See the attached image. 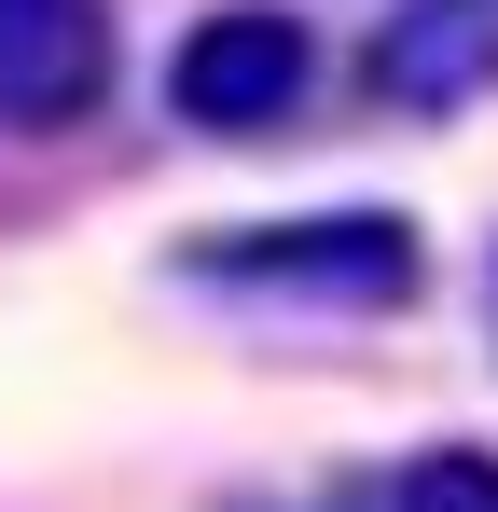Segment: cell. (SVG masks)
<instances>
[{"label":"cell","instance_id":"1","mask_svg":"<svg viewBox=\"0 0 498 512\" xmlns=\"http://www.w3.org/2000/svg\"><path fill=\"white\" fill-rule=\"evenodd\" d=\"M194 277L208 291H249V305H346V319H374V305H415V222L402 208H305V222H222V236H194Z\"/></svg>","mask_w":498,"mask_h":512},{"label":"cell","instance_id":"2","mask_svg":"<svg viewBox=\"0 0 498 512\" xmlns=\"http://www.w3.org/2000/svg\"><path fill=\"white\" fill-rule=\"evenodd\" d=\"M319 84V42H305V14H208V28H180V56H166V111L194 125V139H263V125H291Z\"/></svg>","mask_w":498,"mask_h":512},{"label":"cell","instance_id":"3","mask_svg":"<svg viewBox=\"0 0 498 512\" xmlns=\"http://www.w3.org/2000/svg\"><path fill=\"white\" fill-rule=\"evenodd\" d=\"M111 97V14L97 0H0V125H83Z\"/></svg>","mask_w":498,"mask_h":512},{"label":"cell","instance_id":"4","mask_svg":"<svg viewBox=\"0 0 498 512\" xmlns=\"http://www.w3.org/2000/svg\"><path fill=\"white\" fill-rule=\"evenodd\" d=\"M498 84V0H402L374 28V97L388 111H471Z\"/></svg>","mask_w":498,"mask_h":512},{"label":"cell","instance_id":"5","mask_svg":"<svg viewBox=\"0 0 498 512\" xmlns=\"http://www.w3.org/2000/svg\"><path fill=\"white\" fill-rule=\"evenodd\" d=\"M388 512H498V457L485 443H429L388 471Z\"/></svg>","mask_w":498,"mask_h":512},{"label":"cell","instance_id":"6","mask_svg":"<svg viewBox=\"0 0 498 512\" xmlns=\"http://www.w3.org/2000/svg\"><path fill=\"white\" fill-rule=\"evenodd\" d=\"M485 305H498V263H485Z\"/></svg>","mask_w":498,"mask_h":512}]
</instances>
